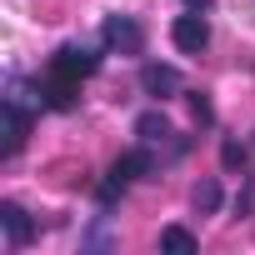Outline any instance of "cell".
I'll use <instances>...</instances> for the list:
<instances>
[{"label":"cell","instance_id":"7","mask_svg":"<svg viewBox=\"0 0 255 255\" xmlns=\"http://www.w3.org/2000/svg\"><path fill=\"white\" fill-rule=\"evenodd\" d=\"M50 65H55V70H65V75H75V80H85V75H95V70H100V55H95L90 45H60V50L50 55Z\"/></svg>","mask_w":255,"mask_h":255},{"label":"cell","instance_id":"11","mask_svg":"<svg viewBox=\"0 0 255 255\" xmlns=\"http://www.w3.org/2000/svg\"><path fill=\"white\" fill-rule=\"evenodd\" d=\"M160 250H180V255H190V250H195V235L180 230V225H165V230H160Z\"/></svg>","mask_w":255,"mask_h":255},{"label":"cell","instance_id":"6","mask_svg":"<svg viewBox=\"0 0 255 255\" xmlns=\"http://www.w3.org/2000/svg\"><path fill=\"white\" fill-rule=\"evenodd\" d=\"M0 225H5V245H10V250H25V245L35 240V220H30L25 205H15V200H0Z\"/></svg>","mask_w":255,"mask_h":255},{"label":"cell","instance_id":"2","mask_svg":"<svg viewBox=\"0 0 255 255\" xmlns=\"http://www.w3.org/2000/svg\"><path fill=\"white\" fill-rule=\"evenodd\" d=\"M150 170H155L150 150H125V155L105 170V180H100V190H95V195H100V205H110L115 195H125V190H130L140 175H150Z\"/></svg>","mask_w":255,"mask_h":255},{"label":"cell","instance_id":"4","mask_svg":"<svg viewBox=\"0 0 255 255\" xmlns=\"http://www.w3.org/2000/svg\"><path fill=\"white\" fill-rule=\"evenodd\" d=\"M35 95H40L45 110H75V100H80V80L65 75V70H55V65H45V75L35 80Z\"/></svg>","mask_w":255,"mask_h":255},{"label":"cell","instance_id":"10","mask_svg":"<svg viewBox=\"0 0 255 255\" xmlns=\"http://www.w3.org/2000/svg\"><path fill=\"white\" fill-rule=\"evenodd\" d=\"M190 200H195V210H200V215H215V210H220V180H200Z\"/></svg>","mask_w":255,"mask_h":255},{"label":"cell","instance_id":"1","mask_svg":"<svg viewBox=\"0 0 255 255\" xmlns=\"http://www.w3.org/2000/svg\"><path fill=\"white\" fill-rule=\"evenodd\" d=\"M30 110H45L40 105V95L35 100H25V80H5V95H0V115H5V145H0V155H15L20 145H25V135H30Z\"/></svg>","mask_w":255,"mask_h":255},{"label":"cell","instance_id":"13","mask_svg":"<svg viewBox=\"0 0 255 255\" xmlns=\"http://www.w3.org/2000/svg\"><path fill=\"white\" fill-rule=\"evenodd\" d=\"M190 105H195V120L210 125V100H205V95H190Z\"/></svg>","mask_w":255,"mask_h":255},{"label":"cell","instance_id":"14","mask_svg":"<svg viewBox=\"0 0 255 255\" xmlns=\"http://www.w3.org/2000/svg\"><path fill=\"white\" fill-rule=\"evenodd\" d=\"M190 10H215V0H185Z\"/></svg>","mask_w":255,"mask_h":255},{"label":"cell","instance_id":"9","mask_svg":"<svg viewBox=\"0 0 255 255\" xmlns=\"http://www.w3.org/2000/svg\"><path fill=\"white\" fill-rule=\"evenodd\" d=\"M135 135H140V140H165V135H175V130H170V120H165L160 110H145V115L135 120Z\"/></svg>","mask_w":255,"mask_h":255},{"label":"cell","instance_id":"12","mask_svg":"<svg viewBox=\"0 0 255 255\" xmlns=\"http://www.w3.org/2000/svg\"><path fill=\"white\" fill-rule=\"evenodd\" d=\"M225 165H230V170H235V165H240V170H245V150H240V145H235V140H225Z\"/></svg>","mask_w":255,"mask_h":255},{"label":"cell","instance_id":"3","mask_svg":"<svg viewBox=\"0 0 255 255\" xmlns=\"http://www.w3.org/2000/svg\"><path fill=\"white\" fill-rule=\"evenodd\" d=\"M100 45L105 50H120V55H140L145 50V30H140V20L135 15H105L100 20Z\"/></svg>","mask_w":255,"mask_h":255},{"label":"cell","instance_id":"8","mask_svg":"<svg viewBox=\"0 0 255 255\" xmlns=\"http://www.w3.org/2000/svg\"><path fill=\"white\" fill-rule=\"evenodd\" d=\"M180 85H185V80H180V70H175V65H145V70H140V90H145V95H155V100L180 95Z\"/></svg>","mask_w":255,"mask_h":255},{"label":"cell","instance_id":"5","mask_svg":"<svg viewBox=\"0 0 255 255\" xmlns=\"http://www.w3.org/2000/svg\"><path fill=\"white\" fill-rule=\"evenodd\" d=\"M170 40H175V50H180V55H200V50L210 45V25H205V10L175 15V25H170Z\"/></svg>","mask_w":255,"mask_h":255}]
</instances>
